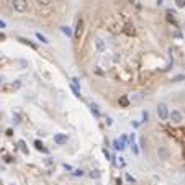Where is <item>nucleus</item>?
<instances>
[{
  "mask_svg": "<svg viewBox=\"0 0 185 185\" xmlns=\"http://www.w3.org/2000/svg\"><path fill=\"white\" fill-rule=\"evenodd\" d=\"M126 180H128V182H134V177H131L129 174H126Z\"/></svg>",
  "mask_w": 185,
  "mask_h": 185,
  "instance_id": "32",
  "label": "nucleus"
},
{
  "mask_svg": "<svg viewBox=\"0 0 185 185\" xmlns=\"http://www.w3.org/2000/svg\"><path fill=\"white\" fill-rule=\"evenodd\" d=\"M61 31L64 33L66 36H69V38H71V36H74V33H72V28H71V26H61Z\"/></svg>",
  "mask_w": 185,
  "mask_h": 185,
  "instance_id": "11",
  "label": "nucleus"
},
{
  "mask_svg": "<svg viewBox=\"0 0 185 185\" xmlns=\"http://www.w3.org/2000/svg\"><path fill=\"white\" fill-rule=\"evenodd\" d=\"M5 26H7V23H5L4 20H0V28H5Z\"/></svg>",
  "mask_w": 185,
  "mask_h": 185,
  "instance_id": "34",
  "label": "nucleus"
},
{
  "mask_svg": "<svg viewBox=\"0 0 185 185\" xmlns=\"http://www.w3.org/2000/svg\"><path fill=\"white\" fill-rule=\"evenodd\" d=\"M156 2H157V5H162L164 4V0H156Z\"/></svg>",
  "mask_w": 185,
  "mask_h": 185,
  "instance_id": "39",
  "label": "nucleus"
},
{
  "mask_svg": "<svg viewBox=\"0 0 185 185\" xmlns=\"http://www.w3.org/2000/svg\"><path fill=\"white\" fill-rule=\"evenodd\" d=\"M82 26H84V23H82V20H79V22H77V26H75V33H74V38H79V36L82 35Z\"/></svg>",
  "mask_w": 185,
  "mask_h": 185,
  "instance_id": "9",
  "label": "nucleus"
},
{
  "mask_svg": "<svg viewBox=\"0 0 185 185\" xmlns=\"http://www.w3.org/2000/svg\"><path fill=\"white\" fill-rule=\"evenodd\" d=\"M13 157H5V162H13Z\"/></svg>",
  "mask_w": 185,
  "mask_h": 185,
  "instance_id": "36",
  "label": "nucleus"
},
{
  "mask_svg": "<svg viewBox=\"0 0 185 185\" xmlns=\"http://www.w3.org/2000/svg\"><path fill=\"white\" fill-rule=\"evenodd\" d=\"M120 105H121V107H128V105H129V98H128V97H120Z\"/></svg>",
  "mask_w": 185,
  "mask_h": 185,
  "instance_id": "15",
  "label": "nucleus"
},
{
  "mask_svg": "<svg viewBox=\"0 0 185 185\" xmlns=\"http://www.w3.org/2000/svg\"><path fill=\"white\" fill-rule=\"evenodd\" d=\"M13 8L18 13H25V12H28V2L26 0H13Z\"/></svg>",
  "mask_w": 185,
  "mask_h": 185,
  "instance_id": "1",
  "label": "nucleus"
},
{
  "mask_svg": "<svg viewBox=\"0 0 185 185\" xmlns=\"http://www.w3.org/2000/svg\"><path fill=\"white\" fill-rule=\"evenodd\" d=\"M18 146H20V149H22L23 154H28V147H26V142L23 141V139H20V141H18Z\"/></svg>",
  "mask_w": 185,
  "mask_h": 185,
  "instance_id": "12",
  "label": "nucleus"
},
{
  "mask_svg": "<svg viewBox=\"0 0 185 185\" xmlns=\"http://www.w3.org/2000/svg\"><path fill=\"white\" fill-rule=\"evenodd\" d=\"M113 147L116 151H123L126 147V136L123 134L120 139H113Z\"/></svg>",
  "mask_w": 185,
  "mask_h": 185,
  "instance_id": "4",
  "label": "nucleus"
},
{
  "mask_svg": "<svg viewBox=\"0 0 185 185\" xmlns=\"http://www.w3.org/2000/svg\"><path fill=\"white\" fill-rule=\"evenodd\" d=\"M0 185H2V178H0Z\"/></svg>",
  "mask_w": 185,
  "mask_h": 185,
  "instance_id": "42",
  "label": "nucleus"
},
{
  "mask_svg": "<svg viewBox=\"0 0 185 185\" xmlns=\"http://www.w3.org/2000/svg\"><path fill=\"white\" fill-rule=\"evenodd\" d=\"M128 2H134V0H128Z\"/></svg>",
  "mask_w": 185,
  "mask_h": 185,
  "instance_id": "41",
  "label": "nucleus"
},
{
  "mask_svg": "<svg viewBox=\"0 0 185 185\" xmlns=\"http://www.w3.org/2000/svg\"><path fill=\"white\" fill-rule=\"evenodd\" d=\"M72 175H74V177H82V175H84V171H82V169H74V171H72Z\"/></svg>",
  "mask_w": 185,
  "mask_h": 185,
  "instance_id": "17",
  "label": "nucleus"
},
{
  "mask_svg": "<svg viewBox=\"0 0 185 185\" xmlns=\"http://www.w3.org/2000/svg\"><path fill=\"white\" fill-rule=\"evenodd\" d=\"M169 120H171L172 123H175V125H178V123H182V120H184V115L178 110H172L171 113H169Z\"/></svg>",
  "mask_w": 185,
  "mask_h": 185,
  "instance_id": "3",
  "label": "nucleus"
},
{
  "mask_svg": "<svg viewBox=\"0 0 185 185\" xmlns=\"http://www.w3.org/2000/svg\"><path fill=\"white\" fill-rule=\"evenodd\" d=\"M105 123H107V126H111V123H113V120H111V118H107V120H105Z\"/></svg>",
  "mask_w": 185,
  "mask_h": 185,
  "instance_id": "31",
  "label": "nucleus"
},
{
  "mask_svg": "<svg viewBox=\"0 0 185 185\" xmlns=\"http://www.w3.org/2000/svg\"><path fill=\"white\" fill-rule=\"evenodd\" d=\"M175 7L177 8H185V0H175Z\"/></svg>",
  "mask_w": 185,
  "mask_h": 185,
  "instance_id": "18",
  "label": "nucleus"
},
{
  "mask_svg": "<svg viewBox=\"0 0 185 185\" xmlns=\"http://www.w3.org/2000/svg\"><path fill=\"white\" fill-rule=\"evenodd\" d=\"M180 80H185V75H175V77H172V82H180Z\"/></svg>",
  "mask_w": 185,
  "mask_h": 185,
  "instance_id": "23",
  "label": "nucleus"
},
{
  "mask_svg": "<svg viewBox=\"0 0 185 185\" xmlns=\"http://www.w3.org/2000/svg\"><path fill=\"white\" fill-rule=\"evenodd\" d=\"M169 108L165 103H159L157 105V116H159V120H167L169 118Z\"/></svg>",
  "mask_w": 185,
  "mask_h": 185,
  "instance_id": "2",
  "label": "nucleus"
},
{
  "mask_svg": "<svg viewBox=\"0 0 185 185\" xmlns=\"http://www.w3.org/2000/svg\"><path fill=\"white\" fill-rule=\"evenodd\" d=\"M13 121H15V125H20V123H22V120H20V115H18V113L13 115Z\"/></svg>",
  "mask_w": 185,
  "mask_h": 185,
  "instance_id": "24",
  "label": "nucleus"
},
{
  "mask_svg": "<svg viewBox=\"0 0 185 185\" xmlns=\"http://www.w3.org/2000/svg\"><path fill=\"white\" fill-rule=\"evenodd\" d=\"M147 120H149V111H147V110H144V111H142V123H144V121H147Z\"/></svg>",
  "mask_w": 185,
  "mask_h": 185,
  "instance_id": "21",
  "label": "nucleus"
},
{
  "mask_svg": "<svg viewBox=\"0 0 185 185\" xmlns=\"http://www.w3.org/2000/svg\"><path fill=\"white\" fill-rule=\"evenodd\" d=\"M90 177L92 178H100V172L98 171H92L90 172Z\"/></svg>",
  "mask_w": 185,
  "mask_h": 185,
  "instance_id": "25",
  "label": "nucleus"
},
{
  "mask_svg": "<svg viewBox=\"0 0 185 185\" xmlns=\"http://www.w3.org/2000/svg\"><path fill=\"white\" fill-rule=\"evenodd\" d=\"M131 125H133V128H138L139 123H138V121H131Z\"/></svg>",
  "mask_w": 185,
  "mask_h": 185,
  "instance_id": "35",
  "label": "nucleus"
},
{
  "mask_svg": "<svg viewBox=\"0 0 185 185\" xmlns=\"http://www.w3.org/2000/svg\"><path fill=\"white\" fill-rule=\"evenodd\" d=\"M131 146H133V152H134V154H136V156H138V154H139V147H138V146H136L134 142H133Z\"/></svg>",
  "mask_w": 185,
  "mask_h": 185,
  "instance_id": "30",
  "label": "nucleus"
},
{
  "mask_svg": "<svg viewBox=\"0 0 185 185\" xmlns=\"http://www.w3.org/2000/svg\"><path fill=\"white\" fill-rule=\"evenodd\" d=\"M2 82H4V77H2V75H0V85H2Z\"/></svg>",
  "mask_w": 185,
  "mask_h": 185,
  "instance_id": "40",
  "label": "nucleus"
},
{
  "mask_svg": "<svg viewBox=\"0 0 185 185\" xmlns=\"http://www.w3.org/2000/svg\"><path fill=\"white\" fill-rule=\"evenodd\" d=\"M103 154H105V157H107V159H108V160H111V159H113V156H111V154H110V152H108V151H107V149H103Z\"/></svg>",
  "mask_w": 185,
  "mask_h": 185,
  "instance_id": "29",
  "label": "nucleus"
},
{
  "mask_svg": "<svg viewBox=\"0 0 185 185\" xmlns=\"http://www.w3.org/2000/svg\"><path fill=\"white\" fill-rule=\"evenodd\" d=\"M125 157H120V160H118V162H116V165H118V167H125Z\"/></svg>",
  "mask_w": 185,
  "mask_h": 185,
  "instance_id": "26",
  "label": "nucleus"
},
{
  "mask_svg": "<svg viewBox=\"0 0 185 185\" xmlns=\"http://www.w3.org/2000/svg\"><path fill=\"white\" fill-rule=\"evenodd\" d=\"M165 13H167V18L169 20H172V22H175V10H172V8H167V10H165Z\"/></svg>",
  "mask_w": 185,
  "mask_h": 185,
  "instance_id": "13",
  "label": "nucleus"
},
{
  "mask_svg": "<svg viewBox=\"0 0 185 185\" xmlns=\"http://www.w3.org/2000/svg\"><path fill=\"white\" fill-rule=\"evenodd\" d=\"M51 2H53V0H38V4H39V5H49Z\"/></svg>",
  "mask_w": 185,
  "mask_h": 185,
  "instance_id": "28",
  "label": "nucleus"
},
{
  "mask_svg": "<svg viewBox=\"0 0 185 185\" xmlns=\"http://www.w3.org/2000/svg\"><path fill=\"white\" fill-rule=\"evenodd\" d=\"M62 167H64L66 171H69V172H72V171H74V169H72V165H71V164H67V162H66V164H62Z\"/></svg>",
  "mask_w": 185,
  "mask_h": 185,
  "instance_id": "27",
  "label": "nucleus"
},
{
  "mask_svg": "<svg viewBox=\"0 0 185 185\" xmlns=\"http://www.w3.org/2000/svg\"><path fill=\"white\" fill-rule=\"evenodd\" d=\"M89 107H90V111H92V115H95V116L98 118V116H100V110H98V105H95V103H90Z\"/></svg>",
  "mask_w": 185,
  "mask_h": 185,
  "instance_id": "10",
  "label": "nucleus"
},
{
  "mask_svg": "<svg viewBox=\"0 0 185 185\" xmlns=\"http://www.w3.org/2000/svg\"><path fill=\"white\" fill-rule=\"evenodd\" d=\"M20 41H22V43H25V44H30V46H31V48H33V49H36V44L30 43L28 39H25V38H20Z\"/></svg>",
  "mask_w": 185,
  "mask_h": 185,
  "instance_id": "22",
  "label": "nucleus"
},
{
  "mask_svg": "<svg viewBox=\"0 0 185 185\" xmlns=\"http://www.w3.org/2000/svg\"><path fill=\"white\" fill-rule=\"evenodd\" d=\"M129 142H131V144L134 142V133H131V134H129Z\"/></svg>",
  "mask_w": 185,
  "mask_h": 185,
  "instance_id": "33",
  "label": "nucleus"
},
{
  "mask_svg": "<svg viewBox=\"0 0 185 185\" xmlns=\"http://www.w3.org/2000/svg\"><path fill=\"white\" fill-rule=\"evenodd\" d=\"M142 98V95L141 93H134V95H131L129 97V100H133V102H138V100H141Z\"/></svg>",
  "mask_w": 185,
  "mask_h": 185,
  "instance_id": "19",
  "label": "nucleus"
},
{
  "mask_svg": "<svg viewBox=\"0 0 185 185\" xmlns=\"http://www.w3.org/2000/svg\"><path fill=\"white\" fill-rule=\"evenodd\" d=\"M5 38H7V36H5L4 33H0V41H5Z\"/></svg>",
  "mask_w": 185,
  "mask_h": 185,
  "instance_id": "37",
  "label": "nucleus"
},
{
  "mask_svg": "<svg viewBox=\"0 0 185 185\" xmlns=\"http://www.w3.org/2000/svg\"><path fill=\"white\" fill-rule=\"evenodd\" d=\"M44 165H46V167H54V160L51 159V157H46V159H44Z\"/></svg>",
  "mask_w": 185,
  "mask_h": 185,
  "instance_id": "16",
  "label": "nucleus"
},
{
  "mask_svg": "<svg viewBox=\"0 0 185 185\" xmlns=\"http://www.w3.org/2000/svg\"><path fill=\"white\" fill-rule=\"evenodd\" d=\"M95 48H97V51L98 53H103L105 49H107V44H105V41L102 38H97L95 39Z\"/></svg>",
  "mask_w": 185,
  "mask_h": 185,
  "instance_id": "7",
  "label": "nucleus"
},
{
  "mask_svg": "<svg viewBox=\"0 0 185 185\" xmlns=\"http://www.w3.org/2000/svg\"><path fill=\"white\" fill-rule=\"evenodd\" d=\"M184 30H185V23H184Z\"/></svg>",
  "mask_w": 185,
  "mask_h": 185,
  "instance_id": "43",
  "label": "nucleus"
},
{
  "mask_svg": "<svg viewBox=\"0 0 185 185\" xmlns=\"http://www.w3.org/2000/svg\"><path fill=\"white\" fill-rule=\"evenodd\" d=\"M72 85L77 87V89H80V80H79L77 77H72Z\"/></svg>",
  "mask_w": 185,
  "mask_h": 185,
  "instance_id": "20",
  "label": "nucleus"
},
{
  "mask_svg": "<svg viewBox=\"0 0 185 185\" xmlns=\"http://www.w3.org/2000/svg\"><path fill=\"white\" fill-rule=\"evenodd\" d=\"M35 147H36V151H39V152H44V154L49 152V149H48V147H44V144H43L41 141H38V139L35 141Z\"/></svg>",
  "mask_w": 185,
  "mask_h": 185,
  "instance_id": "8",
  "label": "nucleus"
},
{
  "mask_svg": "<svg viewBox=\"0 0 185 185\" xmlns=\"http://www.w3.org/2000/svg\"><path fill=\"white\" fill-rule=\"evenodd\" d=\"M169 149L165 146H160L159 149H157V156H159V159H162V160H165V159H169Z\"/></svg>",
  "mask_w": 185,
  "mask_h": 185,
  "instance_id": "6",
  "label": "nucleus"
},
{
  "mask_svg": "<svg viewBox=\"0 0 185 185\" xmlns=\"http://www.w3.org/2000/svg\"><path fill=\"white\" fill-rule=\"evenodd\" d=\"M174 35H175V38H182V33H178V31H175Z\"/></svg>",
  "mask_w": 185,
  "mask_h": 185,
  "instance_id": "38",
  "label": "nucleus"
},
{
  "mask_svg": "<svg viewBox=\"0 0 185 185\" xmlns=\"http://www.w3.org/2000/svg\"><path fill=\"white\" fill-rule=\"evenodd\" d=\"M53 139H54V142H56L57 146H64L69 138H67V134H64V133H56Z\"/></svg>",
  "mask_w": 185,
  "mask_h": 185,
  "instance_id": "5",
  "label": "nucleus"
},
{
  "mask_svg": "<svg viewBox=\"0 0 185 185\" xmlns=\"http://www.w3.org/2000/svg\"><path fill=\"white\" fill-rule=\"evenodd\" d=\"M10 185H15V184H10Z\"/></svg>",
  "mask_w": 185,
  "mask_h": 185,
  "instance_id": "44",
  "label": "nucleus"
},
{
  "mask_svg": "<svg viewBox=\"0 0 185 185\" xmlns=\"http://www.w3.org/2000/svg\"><path fill=\"white\" fill-rule=\"evenodd\" d=\"M36 38H38L39 39V41H41V43H43V44H49V39H48L46 38V36H44V35H41V33H36Z\"/></svg>",
  "mask_w": 185,
  "mask_h": 185,
  "instance_id": "14",
  "label": "nucleus"
}]
</instances>
